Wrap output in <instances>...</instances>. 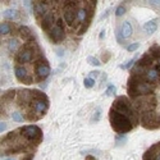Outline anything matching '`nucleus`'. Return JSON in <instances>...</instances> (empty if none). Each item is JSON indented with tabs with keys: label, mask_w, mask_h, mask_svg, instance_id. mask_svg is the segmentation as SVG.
Returning a JSON list of instances; mask_svg holds the SVG:
<instances>
[{
	"label": "nucleus",
	"mask_w": 160,
	"mask_h": 160,
	"mask_svg": "<svg viewBox=\"0 0 160 160\" xmlns=\"http://www.w3.org/2000/svg\"><path fill=\"white\" fill-rule=\"evenodd\" d=\"M49 109V100L45 94L36 90L33 100L30 102L27 108H24V115H27V121H37L42 118Z\"/></svg>",
	"instance_id": "1"
},
{
	"label": "nucleus",
	"mask_w": 160,
	"mask_h": 160,
	"mask_svg": "<svg viewBox=\"0 0 160 160\" xmlns=\"http://www.w3.org/2000/svg\"><path fill=\"white\" fill-rule=\"evenodd\" d=\"M110 109H113V110H115L118 113L123 114L124 117H127L129 121L132 122L133 127H136L138 123H141V118H140L138 112L136 110L135 106H133V102L128 98H126V96L117 98L114 100V102H113Z\"/></svg>",
	"instance_id": "2"
},
{
	"label": "nucleus",
	"mask_w": 160,
	"mask_h": 160,
	"mask_svg": "<svg viewBox=\"0 0 160 160\" xmlns=\"http://www.w3.org/2000/svg\"><path fill=\"white\" fill-rule=\"evenodd\" d=\"M44 52L41 50V48L38 46L37 42L35 44H23L22 48L19 49V51L16 54L14 60L18 65H23V64H28L36 60L37 57L42 55Z\"/></svg>",
	"instance_id": "3"
},
{
	"label": "nucleus",
	"mask_w": 160,
	"mask_h": 160,
	"mask_svg": "<svg viewBox=\"0 0 160 160\" xmlns=\"http://www.w3.org/2000/svg\"><path fill=\"white\" fill-rule=\"evenodd\" d=\"M109 122H110L112 128L117 133H119V135H124V133H127L135 128L132 122L127 117H124L123 114L118 113L113 109H110V112H109Z\"/></svg>",
	"instance_id": "4"
},
{
	"label": "nucleus",
	"mask_w": 160,
	"mask_h": 160,
	"mask_svg": "<svg viewBox=\"0 0 160 160\" xmlns=\"http://www.w3.org/2000/svg\"><path fill=\"white\" fill-rule=\"evenodd\" d=\"M18 131H19L21 137L24 140V142L28 146H31L32 149H35V146H37L42 141V131L37 126L21 127V128H18Z\"/></svg>",
	"instance_id": "5"
},
{
	"label": "nucleus",
	"mask_w": 160,
	"mask_h": 160,
	"mask_svg": "<svg viewBox=\"0 0 160 160\" xmlns=\"http://www.w3.org/2000/svg\"><path fill=\"white\" fill-rule=\"evenodd\" d=\"M132 102L141 117L143 114H150V113L155 112L156 105H158V99H156V95L152 94V95H148V96H140V98L135 99Z\"/></svg>",
	"instance_id": "6"
},
{
	"label": "nucleus",
	"mask_w": 160,
	"mask_h": 160,
	"mask_svg": "<svg viewBox=\"0 0 160 160\" xmlns=\"http://www.w3.org/2000/svg\"><path fill=\"white\" fill-rule=\"evenodd\" d=\"M33 72H35V82H41L46 79L50 74V65L48 60L45 59V55H40L35 60L33 65Z\"/></svg>",
	"instance_id": "7"
},
{
	"label": "nucleus",
	"mask_w": 160,
	"mask_h": 160,
	"mask_svg": "<svg viewBox=\"0 0 160 160\" xmlns=\"http://www.w3.org/2000/svg\"><path fill=\"white\" fill-rule=\"evenodd\" d=\"M49 38L51 40V42L59 44L65 38V28H64V19L63 17H58L57 24L48 32Z\"/></svg>",
	"instance_id": "8"
},
{
	"label": "nucleus",
	"mask_w": 160,
	"mask_h": 160,
	"mask_svg": "<svg viewBox=\"0 0 160 160\" xmlns=\"http://www.w3.org/2000/svg\"><path fill=\"white\" fill-rule=\"evenodd\" d=\"M14 74H16L18 81L21 83H23V85H31V83L35 82V76L30 74L28 69L26 68L24 65H16Z\"/></svg>",
	"instance_id": "9"
},
{
	"label": "nucleus",
	"mask_w": 160,
	"mask_h": 160,
	"mask_svg": "<svg viewBox=\"0 0 160 160\" xmlns=\"http://www.w3.org/2000/svg\"><path fill=\"white\" fill-rule=\"evenodd\" d=\"M57 21H58V17H57V13L54 10H50L49 13H46V14L40 19V26H41V28L48 33L54 26L57 24Z\"/></svg>",
	"instance_id": "10"
},
{
	"label": "nucleus",
	"mask_w": 160,
	"mask_h": 160,
	"mask_svg": "<svg viewBox=\"0 0 160 160\" xmlns=\"http://www.w3.org/2000/svg\"><path fill=\"white\" fill-rule=\"evenodd\" d=\"M51 2H33L32 3V10L37 21L41 19L46 13L50 12Z\"/></svg>",
	"instance_id": "11"
},
{
	"label": "nucleus",
	"mask_w": 160,
	"mask_h": 160,
	"mask_svg": "<svg viewBox=\"0 0 160 160\" xmlns=\"http://www.w3.org/2000/svg\"><path fill=\"white\" fill-rule=\"evenodd\" d=\"M136 65L142 67L145 69H150V68H152V65H155V59L149 54V52H145V54L136 62Z\"/></svg>",
	"instance_id": "12"
},
{
	"label": "nucleus",
	"mask_w": 160,
	"mask_h": 160,
	"mask_svg": "<svg viewBox=\"0 0 160 160\" xmlns=\"http://www.w3.org/2000/svg\"><path fill=\"white\" fill-rule=\"evenodd\" d=\"M143 78H145V81L149 82V83H152V85L154 83H159L160 85V74L156 72V69L154 68V67L146 71Z\"/></svg>",
	"instance_id": "13"
},
{
	"label": "nucleus",
	"mask_w": 160,
	"mask_h": 160,
	"mask_svg": "<svg viewBox=\"0 0 160 160\" xmlns=\"http://www.w3.org/2000/svg\"><path fill=\"white\" fill-rule=\"evenodd\" d=\"M21 48H22V45L19 44L17 37H12L8 41V50H9V52H12V54H17Z\"/></svg>",
	"instance_id": "14"
},
{
	"label": "nucleus",
	"mask_w": 160,
	"mask_h": 160,
	"mask_svg": "<svg viewBox=\"0 0 160 160\" xmlns=\"http://www.w3.org/2000/svg\"><path fill=\"white\" fill-rule=\"evenodd\" d=\"M158 154H159V148H158V145H152L151 148L145 152L143 155V160H156L158 158Z\"/></svg>",
	"instance_id": "15"
},
{
	"label": "nucleus",
	"mask_w": 160,
	"mask_h": 160,
	"mask_svg": "<svg viewBox=\"0 0 160 160\" xmlns=\"http://www.w3.org/2000/svg\"><path fill=\"white\" fill-rule=\"evenodd\" d=\"M121 33H122V36H123L124 40H126V38H129V37L132 36V33H133V28H132V24H131L128 21L123 22L122 27H121Z\"/></svg>",
	"instance_id": "16"
},
{
	"label": "nucleus",
	"mask_w": 160,
	"mask_h": 160,
	"mask_svg": "<svg viewBox=\"0 0 160 160\" xmlns=\"http://www.w3.org/2000/svg\"><path fill=\"white\" fill-rule=\"evenodd\" d=\"M14 30H18V26H14V24L8 23V22H3L0 24V33L2 35H9Z\"/></svg>",
	"instance_id": "17"
},
{
	"label": "nucleus",
	"mask_w": 160,
	"mask_h": 160,
	"mask_svg": "<svg viewBox=\"0 0 160 160\" xmlns=\"http://www.w3.org/2000/svg\"><path fill=\"white\" fill-rule=\"evenodd\" d=\"M158 28V19H151L143 24V30L146 31L148 35H152Z\"/></svg>",
	"instance_id": "18"
},
{
	"label": "nucleus",
	"mask_w": 160,
	"mask_h": 160,
	"mask_svg": "<svg viewBox=\"0 0 160 160\" xmlns=\"http://www.w3.org/2000/svg\"><path fill=\"white\" fill-rule=\"evenodd\" d=\"M149 54L155 59V60H160V45H156L154 44L150 49H149Z\"/></svg>",
	"instance_id": "19"
},
{
	"label": "nucleus",
	"mask_w": 160,
	"mask_h": 160,
	"mask_svg": "<svg viewBox=\"0 0 160 160\" xmlns=\"http://www.w3.org/2000/svg\"><path fill=\"white\" fill-rule=\"evenodd\" d=\"M12 121L13 122H17V123H22V122L26 121V117H24V114L22 112L14 110V112L12 113Z\"/></svg>",
	"instance_id": "20"
},
{
	"label": "nucleus",
	"mask_w": 160,
	"mask_h": 160,
	"mask_svg": "<svg viewBox=\"0 0 160 160\" xmlns=\"http://www.w3.org/2000/svg\"><path fill=\"white\" fill-rule=\"evenodd\" d=\"M4 18L5 19H9V21H13V19H16L17 17H18V12L17 10H14V9H7L5 12H4Z\"/></svg>",
	"instance_id": "21"
},
{
	"label": "nucleus",
	"mask_w": 160,
	"mask_h": 160,
	"mask_svg": "<svg viewBox=\"0 0 160 160\" xmlns=\"http://www.w3.org/2000/svg\"><path fill=\"white\" fill-rule=\"evenodd\" d=\"M83 85H85L86 88H92V87H94V85H95V79L87 77V78L83 79Z\"/></svg>",
	"instance_id": "22"
},
{
	"label": "nucleus",
	"mask_w": 160,
	"mask_h": 160,
	"mask_svg": "<svg viewBox=\"0 0 160 160\" xmlns=\"http://www.w3.org/2000/svg\"><path fill=\"white\" fill-rule=\"evenodd\" d=\"M117 94V87L114 85H109L108 88L105 90V95L106 96H110V95H115Z\"/></svg>",
	"instance_id": "23"
},
{
	"label": "nucleus",
	"mask_w": 160,
	"mask_h": 160,
	"mask_svg": "<svg viewBox=\"0 0 160 160\" xmlns=\"http://www.w3.org/2000/svg\"><path fill=\"white\" fill-rule=\"evenodd\" d=\"M87 63H88L90 65H94V67H99V65H101L100 60H99L98 58H95V57H88V58H87Z\"/></svg>",
	"instance_id": "24"
},
{
	"label": "nucleus",
	"mask_w": 160,
	"mask_h": 160,
	"mask_svg": "<svg viewBox=\"0 0 160 160\" xmlns=\"http://www.w3.org/2000/svg\"><path fill=\"white\" fill-rule=\"evenodd\" d=\"M136 62H137V57L132 58L129 62H127L124 65H122V68H123V69H131V68H132V65H133V63H136Z\"/></svg>",
	"instance_id": "25"
},
{
	"label": "nucleus",
	"mask_w": 160,
	"mask_h": 160,
	"mask_svg": "<svg viewBox=\"0 0 160 160\" xmlns=\"http://www.w3.org/2000/svg\"><path fill=\"white\" fill-rule=\"evenodd\" d=\"M124 13H126V8H124L123 5H119V7L115 9V16H117V17H122Z\"/></svg>",
	"instance_id": "26"
},
{
	"label": "nucleus",
	"mask_w": 160,
	"mask_h": 160,
	"mask_svg": "<svg viewBox=\"0 0 160 160\" xmlns=\"http://www.w3.org/2000/svg\"><path fill=\"white\" fill-rule=\"evenodd\" d=\"M138 48H140V44H138V42H133V44H129V45L127 46V51L133 52V51H136Z\"/></svg>",
	"instance_id": "27"
},
{
	"label": "nucleus",
	"mask_w": 160,
	"mask_h": 160,
	"mask_svg": "<svg viewBox=\"0 0 160 160\" xmlns=\"http://www.w3.org/2000/svg\"><path fill=\"white\" fill-rule=\"evenodd\" d=\"M117 38H118V42H119V44H122V42L124 41V38H123V36H122V33H121V28L117 30Z\"/></svg>",
	"instance_id": "28"
},
{
	"label": "nucleus",
	"mask_w": 160,
	"mask_h": 160,
	"mask_svg": "<svg viewBox=\"0 0 160 160\" xmlns=\"http://www.w3.org/2000/svg\"><path fill=\"white\" fill-rule=\"evenodd\" d=\"M88 74H90V78L94 79V78H98V77H99L100 72H98V71H92V72H90Z\"/></svg>",
	"instance_id": "29"
},
{
	"label": "nucleus",
	"mask_w": 160,
	"mask_h": 160,
	"mask_svg": "<svg viewBox=\"0 0 160 160\" xmlns=\"http://www.w3.org/2000/svg\"><path fill=\"white\" fill-rule=\"evenodd\" d=\"M110 59V54H109V52L108 51H106V52H102V62H108Z\"/></svg>",
	"instance_id": "30"
},
{
	"label": "nucleus",
	"mask_w": 160,
	"mask_h": 160,
	"mask_svg": "<svg viewBox=\"0 0 160 160\" xmlns=\"http://www.w3.org/2000/svg\"><path fill=\"white\" fill-rule=\"evenodd\" d=\"M94 115H96V117L94 118V121H95V122H98L99 119H100V109H98V110H96V113H95Z\"/></svg>",
	"instance_id": "31"
},
{
	"label": "nucleus",
	"mask_w": 160,
	"mask_h": 160,
	"mask_svg": "<svg viewBox=\"0 0 160 160\" xmlns=\"http://www.w3.org/2000/svg\"><path fill=\"white\" fill-rule=\"evenodd\" d=\"M33 159V155L32 154H28V155H26V156H23L21 160H32Z\"/></svg>",
	"instance_id": "32"
},
{
	"label": "nucleus",
	"mask_w": 160,
	"mask_h": 160,
	"mask_svg": "<svg viewBox=\"0 0 160 160\" xmlns=\"http://www.w3.org/2000/svg\"><path fill=\"white\" fill-rule=\"evenodd\" d=\"M5 128H7V124L4 122H2V124H0V132L3 133V131H5Z\"/></svg>",
	"instance_id": "33"
},
{
	"label": "nucleus",
	"mask_w": 160,
	"mask_h": 160,
	"mask_svg": "<svg viewBox=\"0 0 160 160\" xmlns=\"http://www.w3.org/2000/svg\"><path fill=\"white\" fill-rule=\"evenodd\" d=\"M151 5H158V7H160V2H149Z\"/></svg>",
	"instance_id": "34"
},
{
	"label": "nucleus",
	"mask_w": 160,
	"mask_h": 160,
	"mask_svg": "<svg viewBox=\"0 0 160 160\" xmlns=\"http://www.w3.org/2000/svg\"><path fill=\"white\" fill-rule=\"evenodd\" d=\"M104 33H105V30H102V31H101V33H100V38H102V37H104Z\"/></svg>",
	"instance_id": "35"
},
{
	"label": "nucleus",
	"mask_w": 160,
	"mask_h": 160,
	"mask_svg": "<svg viewBox=\"0 0 160 160\" xmlns=\"http://www.w3.org/2000/svg\"><path fill=\"white\" fill-rule=\"evenodd\" d=\"M95 158H87V160H94Z\"/></svg>",
	"instance_id": "36"
},
{
	"label": "nucleus",
	"mask_w": 160,
	"mask_h": 160,
	"mask_svg": "<svg viewBox=\"0 0 160 160\" xmlns=\"http://www.w3.org/2000/svg\"><path fill=\"white\" fill-rule=\"evenodd\" d=\"M7 160H14V159H13V158H9V159H7Z\"/></svg>",
	"instance_id": "37"
}]
</instances>
